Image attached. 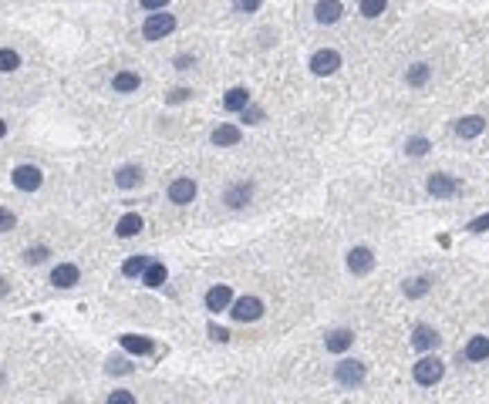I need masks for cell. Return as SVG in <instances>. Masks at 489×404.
<instances>
[{
	"label": "cell",
	"mask_w": 489,
	"mask_h": 404,
	"mask_svg": "<svg viewBox=\"0 0 489 404\" xmlns=\"http://www.w3.org/2000/svg\"><path fill=\"white\" fill-rule=\"evenodd\" d=\"M442 374H445V364L438 360L436 354H425V357H418L412 367V378L415 384H422V387H432V384H438L442 380Z\"/></svg>",
	"instance_id": "cell-1"
},
{
	"label": "cell",
	"mask_w": 489,
	"mask_h": 404,
	"mask_svg": "<svg viewBox=\"0 0 489 404\" xmlns=\"http://www.w3.org/2000/svg\"><path fill=\"white\" fill-rule=\"evenodd\" d=\"M172 30H176V17H172V14H166V10H155V14H149V21L142 24L145 41H162V37H169Z\"/></svg>",
	"instance_id": "cell-2"
},
{
	"label": "cell",
	"mask_w": 489,
	"mask_h": 404,
	"mask_svg": "<svg viewBox=\"0 0 489 404\" xmlns=\"http://www.w3.org/2000/svg\"><path fill=\"white\" fill-rule=\"evenodd\" d=\"M364 378H368V367L361 360H341L335 367V380L341 387H361Z\"/></svg>",
	"instance_id": "cell-3"
},
{
	"label": "cell",
	"mask_w": 489,
	"mask_h": 404,
	"mask_svg": "<svg viewBox=\"0 0 489 404\" xmlns=\"http://www.w3.org/2000/svg\"><path fill=\"white\" fill-rule=\"evenodd\" d=\"M230 313L233 320H240V324H254L263 317V300L260 297H240V300L230 303Z\"/></svg>",
	"instance_id": "cell-4"
},
{
	"label": "cell",
	"mask_w": 489,
	"mask_h": 404,
	"mask_svg": "<svg viewBox=\"0 0 489 404\" xmlns=\"http://www.w3.org/2000/svg\"><path fill=\"white\" fill-rule=\"evenodd\" d=\"M425 189H429L432 199H452V196L459 192V178L449 176V172H436V176H429Z\"/></svg>",
	"instance_id": "cell-5"
},
{
	"label": "cell",
	"mask_w": 489,
	"mask_h": 404,
	"mask_svg": "<svg viewBox=\"0 0 489 404\" xmlns=\"http://www.w3.org/2000/svg\"><path fill=\"white\" fill-rule=\"evenodd\" d=\"M337 68H341V54L331 48H324V50H317L314 57H310V71L317 77H328V75H335Z\"/></svg>",
	"instance_id": "cell-6"
},
{
	"label": "cell",
	"mask_w": 489,
	"mask_h": 404,
	"mask_svg": "<svg viewBox=\"0 0 489 404\" xmlns=\"http://www.w3.org/2000/svg\"><path fill=\"white\" fill-rule=\"evenodd\" d=\"M348 270L355 277H368L375 270V252L368 250V246H355V250L348 252Z\"/></svg>",
	"instance_id": "cell-7"
},
{
	"label": "cell",
	"mask_w": 489,
	"mask_h": 404,
	"mask_svg": "<svg viewBox=\"0 0 489 404\" xmlns=\"http://www.w3.org/2000/svg\"><path fill=\"white\" fill-rule=\"evenodd\" d=\"M41 182H44V176H41V169H37V165H17V169H14V185H17L21 192H34V189H41Z\"/></svg>",
	"instance_id": "cell-8"
},
{
	"label": "cell",
	"mask_w": 489,
	"mask_h": 404,
	"mask_svg": "<svg viewBox=\"0 0 489 404\" xmlns=\"http://www.w3.org/2000/svg\"><path fill=\"white\" fill-rule=\"evenodd\" d=\"M438 344H442V337H438L436 327H429V324H418V327L412 330V347H415V351L429 354V351H436Z\"/></svg>",
	"instance_id": "cell-9"
},
{
	"label": "cell",
	"mask_w": 489,
	"mask_h": 404,
	"mask_svg": "<svg viewBox=\"0 0 489 404\" xmlns=\"http://www.w3.org/2000/svg\"><path fill=\"white\" fill-rule=\"evenodd\" d=\"M344 14V3L341 0H317L314 3V21L317 24H337Z\"/></svg>",
	"instance_id": "cell-10"
},
{
	"label": "cell",
	"mask_w": 489,
	"mask_h": 404,
	"mask_svg": "<svg viewBox=\"0 0 489 404\" xmlns=\"http://www.w3.org/2000/svg\"><path fill=\"white\" fill-rule=\"evenodd\" d=\"M250 196H254V185H250V182H233L230 189L223 192V202H226L230 209H243V205L250 202Z\"/></svg>",
	"instance_id": "cell-11"
},
{
	"label": "cell",
	"mask_w": 489,
	"mask_h": 404,
	"mask_svg": "<svg viewBox=\"0 0 489 404\" xmlns=\"http://www.w3.org/2000/svg\"><path fill=\"white\" fill-rule=\"evenodd\" d=\"M169 199L176 202V205H189V202L196 199V182L193 178H176L169 185Z\"/></svg>",
	"instance_id": "cell-12"
},
{
	"label": "cell",
	"mask_w": 489,
	"mask_h": 404,
	"mask_svg": "<svg viewBox=\"0 0 489 404\" xmlns=\"http://www.w3.org/2000/svg\"><path fill=\"white\" fill-rule=\"evenodd\" d=\"M78 279H81V273H78L75 263H57V266H54V273H51V283H54V286H61V290H71Z\"/></svg>",
	"instance_id": "cell-13"
},
{
	"label": "cell",
	"mask_w": 489,
	"mask_h": 404,
	"mask_svg": "<svg viewBox=\"0 0 489 404\" xmlns=\"http://www.w3.org/2000/svg\"><path fill=\"white\" fill-rule=\"evenodd\" d=\"M240 138H243V131H240L236 125H230V122H226V125H216V128H213V145H216V149L240 145Z\"/></svg>",
	"instance_id": "cell-14"
},
{
	"label": "cell",
	"mask_w": 489,
	"mask_h": 404,
	"mask_svg": "<svg viewBox=\"0 0 489 404\" xmlns=\"http://www.w3.org/2000/svg\"><path fill=\"white\" fill-rule=\"evenodd\" d=\"M465 360H472V364H483L489 357V337L486 333H476V337H469V344H465Z\"/></svg>",
	"instance_id": "cell-15"
},
{
	"label": "cell",
	"mask_w": 489,
	"mask_h": 404,
	"mask_svg": "<svg viewBox=\"0 0 489 404\" xmlns=\"http://www.w3.org/2000/svg\"><path fill=\"white\" fill-rule=\"evenodd\" d=\"M233 303V293L226 283H220V286H213V290H206V310H213V313H220V310H226Z\"/></svg>",
	"instance_id": "cell-16"
},
{
	"label": "cell",
	"mask_w": 489,
	"mask_h": 404,
	"mask_svg": "<svg viewBox=\"0 0 489 404\" xmlns=\"http://www.w3.org/2000/svg\"><path fill=\"white\" fill-rule=\"evenodd\" d=\"M483 128H486V118H479V115H465V118L456 122V135H459V138H479Z\"/></svg>",
	"instance_id": "cell-17"
},
{
	"label": "cell",
	"mask_w": 489,
	"mask_h": 404,
	"mask_svg": "<svg viewBox=\"0 0 489 404\" xmlns=\"http://www.w3.org/2000/svg\"><path fill=\"white\" fill-rule=\"evenodd\" d=\"M351 344H355V333H351V330H331L328 340H324V347H328L331 354L351 351Z\"/></svg>",
	"instance_id": "cell-18"
},
{
	"label": "cell",
	"mask_w": 489,
	"mask_h": 404,
	"mask_svg": "<svg viewBox=\"0 0 489 404\" xmlns=\"http://www.w3.org/2000/svg\"><path fill=\"white\" fill-rule=\"evenodd\" d=\"M429 77H432V68H429L425 61H415L412 68L405 71V84H409V88H425Z\"/></svg>",
	"instance_id": "cell-19"
},
{
	"label": "cell",
	"mask_w": 489,
	"mask_h": 404,
	"mask_svg": "<svg viewBox=\"0 0 489 404\" xmlns=\"http://www.w3.org/2000/svg\"><path fill=\"white\" fill-rule=\"evenodd\" d=\"M139 84H142V77L135 75V71H118V75L112 77V88H115L118 95H132V91H139Z\"/></svg>",
	"instance_id": "cell-20"
},
{
	"label": "cell",
	"mask_w": 489,
	"mask_h": 404,
	"mask_svg": "<svg viewBox=\"0 0 489 404\" xmlns=\"http://www.w3.org/2000/svg\"><path fill=\"white\" fill-rule=\"evenodd\" d=\"M115 185H118V189H135V185H142V169H139V165H122V169L115 172Z\"/></svg>",
	"instance_id": "cell-21"
},
{
	"label": "cell",
	"mask_w": 489,
	"mask_h": 404,
	"mask_svg": "<svg viewBox=\"0 0 489 404\" xmlns=\"http://www.w3.org/2000/svg\"><path fill=\"white\" fill-rule=\"evenodd\" d=\"M122 347L129 354H152L155 344L149 337H142V333H122Z\"/></svg>",
	"instance_id": "cell-22"
},
{
	"label": "cell",
	"mask_w": 489,
	"mask_h": 404,
	"mask_svg": "<svg viewBox=\"0 0 489 404\" xmlns=\"http://www.w3.org/2000/svg\"><path fill=\"white\" fill-rule=\"evenodd\" d=\"M247 104H250V91H247V88H230L226 98H223V108H226V111H243Z\"/></svg>",
	"instance_id": "cell-23"
},
{
	"label": "cell",
	"mask_w": 489,
	"mask_h": 404,
	"mask_svg": "<svg viewBox=\"0 0 489 404\" xmlns=\"http://www.w3.org/2000/svg\"><path fill=\"white\" fill-rule=\"evenodd\" d=\"M115 232H118L122 239H132L135 232H142V216H139V212H129V216H122V219H118V226H115Z\"/></svg>",
	"instance_id": "cell-24"
},
{
	"label": "cell",
	"mask_w": 489,
	"mask_h": 404,
	"mask_svg": "<svg viewBox=\"0 0 489 404\" xmlns=\"http://www.w3.org/2000/svg\"><path fill=\"white\" fill-rule=\"evenodd\" d=\"M166 279H169V270H166L162 263H149L145 273H142V283H145V286H162Z\"/></svg>",
	"instance_id": "cell-25"
},
{
	"label": "cell",
	"mask_w": 489,
	"mask_h": 404,
	"mask_svg": "<svg viewBox=\"0 0 489 404\" xmlns=\"http://www.w3.org/2000/svg\"><path fill=\"white\" fill-rule=\"evenodd\" d=\"M429 290H432V279H429V277H415V279H409V283H405V297H409V300L425 297Z\"/></svg>",
	"instance_id": "cell-26"
},
{
	"label": "cell",
	"mask_w": 489,
	"mask_h": 404,
	"mask_svg": "<svg viewBox=\"0 0 489 404\" xmlns=\"http://www.w3.org/2000/svg\"><path fill=\"white\" fill-rule=\"evenodd\" d=\"M149 263H152L149 256H132V259H125V263H122V273H125V277H142Z\"/></svg>",
	"instance_id": "cell-27"
},
{
	"label": "cell",
	"mask_w": 489,
	"mask_h": 404,
	"mask_svg": "<svg viewBox=\"0 0 489 404\" xmlns=\"http://www.w3.org/2000/svg\"><path fill=\"white\" fill-rule=\"evenodd\" d=\"M385 7H388V0H358L361 17H368V21H375L378 14H385Z\"/></svg>",
	"instance_id": "cell-28"
},
{
	"label": "cell",
	"mask_w": 489,
	"mask_h": 404,
	"mask_svg": "<svg viewBox=\"0 0 489 404\" xmlns=\"http://www.w3.org/2000/svg\"><path fill=\"white\" fill-rule=\"evenodd\" d=\"M17 68H21V54L10 48H0V71L10 75V71H17Z\"/></svg>",
	"instance_id": "cell-29"
},
{
	"label": "cell",
	"mask_w": 489,
	"mask_h": 404,
	"mask_svg": "<svg viewBox=\"0 0 489 404\" xmlns=\"http://www.w3.org/2000/svg\"><path fill=\"white\" fill-rule=\"evenodd\" d=\"M429 149H432V145H429V138H422V135H415V138H409V142H405V152H409L412 158H422Z\"/></svg>",
	"instance_id": "cell-30"
},
{
	"label": "cell",
	"mask_w": 489,
	"mask_h": 404,
	"mask_svg": "<svg viewBox=\"0 0 489 404\" xmlns=\"http://www.w3.org/2000/svg\"><path fill=\"white\" fill-rule=\"evenodd\" d=\"M51 252H48V246H30V250H24V259L30 263V266H37V263H44Z\"/></svg>",
	"instance_id": "cell-31"
},
{
	"label": "cell",
	"mask_w": 489,
	"mask_h": 404,
	"mask_svg": "<svg viewBox=\"0 0 489 404\" xmlns=\"http://www.w3.org/2000/svg\"><path fill=\"white\" fill-rule=\"evenodd\" d=\"M240 115H243V122H247V125H260V122H263V108H257V104H247Z\"/></svg>",
	"instance_id": "cell-32"
},
{
	"label": "cell",
	"mask_w": 489,
	"mask_h": 404,
	"mask_svg": "<svg viewBox=\"0 0 489 404\" xmlns=\"http://www.w3.org/2000/svg\"><path fill=\"white\" fill-rule=\"evenodd\" d=\"M14 226H17V216H14L10 209H3V205H0V232H10Z\"/></svg>",
	"instance_id": "cell-33"
},
{
	"label": "cell",
	"mask_w": 489,
	"mask_h": 404,
	"mask_svg": "<svg viewBox=\"0 0 489 404\" xmlns=\"http://www.w3.org/2000/svg\"><path fill=\"white\" fill-rule=\"evenodd\" d=\"M108 404H135V394H132V391H112V394H108Z\"/></svg>",
	"instance_id": "cell-34"
},
{
	"label": "cell",
	"mask_w": 489,
	"mask_h": 404,
	"mask_svg": "<svg viewBox=\"0 0 489 404\" xmlns=\"http://www.w3.org/2000/svg\"><path fill=\"white\" fill-rule=\"evenodd\" d=\"M260 3H263V0H233V7H236L240 14H254V10H260Z\"/></svg>",
	"instance_id": "cell-35"
},
{
	"label": "cell",
	"mask_w": 489,
	"mask_h": 404,
	"mask_svg": "<svg viewBox=\"0 0 489 404\" xmlns=\"http://www.w3.org/2000/svg\"><path fill=\"white\" fill-rule=\"evenodd\" d=\"M486 229H489V212L486 216H476V219L465 226V232H486Z\"/></svg>",
	"instance_id": "cell-36"
},
{
	"label": "cell",
	"mask_w": 489,
	"mask_h": 404,
	"mask_svg": "<svg viewBox=\"0 0 489 404\" xmlns=\"http://www.w3.org/2000/svg\"><path fill=\"white\" fill-rule=\"evenodd\" d=\"M209 337L216 340V344H226L230 340V330H223V327H216V324H209V330H206Z\"/></svg>",
	"instance_id": "cell-37"
},
{
	"label": "cell",
	"mask_w": 489,
	"mask_h": 404,
	"mask_svg": "<svg viewBox=\"0 0 489 404\" xmlns=\"http://www.w3.org/2000/svg\"><path fill=\"white\" fill-rule=\"evenodd\" d=\"M189 95H193L189 88H172V91H169V104H182Z\"/></svg>",
	"instance_id": "cell-38"
},
{
	"label": "cell",
	"mask_w": 489,
	"mask_h": 404,
	"mask_svg": "<svg viewBox=\"0 0 489 404\" xmlns=\"http://www.w3.org/2000/svg\"><path fill=\"white\" fill-rule=\"evenodd\" d=\"M193 64H196V57H193V54H179V57H176V68H179V71L193 68Z\"/></svg>",
	"instance_id": "cell-39"
},
{
	"label": "cell",
	"mask_w": 489,
	"mask_h": 404,
	"mask_svg": "<svg viewBox=\"0 0 489 404\" xmlns=\"http://www.w3.org/2000/svg\"><path fill=\"white\" fill-rule=\"evenodd\" d=\"M139 3H142L145 10H166V3H169V0H139Z\"/></svg>",
	"instance_id": "cell-40"
},
{
	"label": "cell",
	"mask_w": 489,
	"mask_h": 404,
	"mask_svg": "<svg viewBox=\"0 0 489 404\" xmlns=\"http://www.w3.org/2000/svg\"><path fill=\"white\" fill-rule=\"evenodd\" d=\"M108 371H112V374H129V364H125V360H112Z\"/></svg>",
	"instance_id": "cell-41"
},
{
	"label": "cell",
	"mask_w": 489,
	"mask_h": 404,
	"mask_svg": "<svg viewBox=\"0 0 489 404\" xmlns=\"http://www.w3.org/2000/svg\"><path fill=\"white\" fill-rule=\"evenodd\" d=\"M10 293V286H7V279H0V297H7Z\"/></svg>",
	"instance_id": "cell-42"
},
{
	"label": "cell",
	"mask_w": 489,
	"mask_h": 404,
	"mask_svg": "<svg viewBox=\"0 0 489 404\" xmlns=\"http://www.w3.org/2000/svg\"><path fill=\"white\" fill-rule=\"evenodd\" d=\"M3 131H7V125H3V122H0V138H3Z\"/></svg>",
	"instance_id": "cell-43"
},
{
	"label": "cell",
	"mask_w": 489,
	"mask_h": 404,
	"mask_svg": "<svg viewBox=\"0 0 489 404\" xmlns=\"http://www.w3.org/2000/svg\"><path fill=\"white\" fill-rule=\"evenodd\" d=\"M0 380H3V374H0Z\"/></svg>",
	"instance_id": "cell-44"
}]
</instances>
